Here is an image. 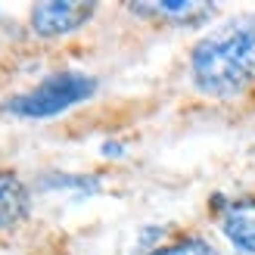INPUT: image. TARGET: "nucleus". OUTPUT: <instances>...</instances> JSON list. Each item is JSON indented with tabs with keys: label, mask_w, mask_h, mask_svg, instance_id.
<instances>
[{
	"label": "nucleus",
	"mask_w": 255,
	"mask_h": 255,
	"mask_svg": "<svg viewBox=\"0 0 255 255\" xmlns=\"http://www.w3.org/2000/svg\"><path fill=\"white\" fill-rule=\"evenodd\" d=\"M212 212L218 215L221 234L243 255H255V196H212Z\"/></svg>",
	"instance_id": "4"
},
{
	"label": "nucleus",
	"mask_w": 255,
	"mask_h": 255,
	"mask_svg": "<svg viewBox=\"0 0 255 255\" xmlns=\"http://www.w3.org/2000/svg\"><path fill=\"white\" fill-rule=\"evenodd\" d=\"M97 12L94 0H47L31 6V31L37 37H66L91 22Z\"/></svg>",
	"instance_id": "3"
},
{
	"label": "nucleus",
	"mask_w": 255,
	"mask_h": 255,
	"mask_svg": "<svg viewBox=\"0 0 255 255\" xmlns=\"http://www.w3.org/2000/svg\"><path fill=\"white\" fill-rule=\"evenodd\" d=\"M190 75L206 97H240L255 84V12L224 19L190 53Z\"/></svg>",
	"instance_id": "1"
},
{
	"label": "nucleus",
	"mask_w": 255,
	"mask_h": 255,
	"mask_svg": "<svg viewBox=\"0 0 255 255\" xmlns=\"http://www.w3.org/2000/svg\"><path fill=\"white\" fill-rule=\"evenodd\" d=\"M31 212V193L22 177L9 168H0V231H9Z\"/></svg>",
	"instance_id": "6"
},
{
	"label": "nucleus",
	"mask_w": 255,
	"mask_h": 255,
	"mask_svg": "<svg viewBox=\"0 0 255 255\" xmlns=\"http://www.w3.org/2000/svg\"><path fill=\"white\" fill-rule=\"evenodd\" d=\"M128 9L134 16H146V19H165L174 25H199L209 22L215 16L212 3H199V0H156V3H128Z\"/></svg>",
	"instance_id": "5"
},
{
	"label": "nucleus",
	"mask_w": 255,
	"mask_h": 255,
	"mask_svg": "<svg viewBox=\"0 0 255 255\" xmlns=\"http://www.w3.org/2000/svg\"><path fill=\"white\" fill-rule=\"evenodd\" d=\"M37 190L44 193H56V190H75V193L94 196L103 190V181L97 174H62V171H47L37 177Z\"/></svg>",
	"instance_id": "7"
},
{
	"label": "nucleus",
	"mask_w": 255,
	"mask_h": 255,
	"mask_svg": "<svg viewBox=\"0 0 255 255\" xmlns=\"http://www.w3.org/2000/svg\"><path fill=\"white\" fill-rule=\"evenodd\" d=\"M149 255H221L212 243H206L202 237H184L177 243H168V246H159L156 252Z\"/></svg>",
	"instance_id": "8"
},
{
	"label": "nucleus",
	"mask_w": 255,
	"mask_h": 255,
	"mask_svg": "<svg viewBox=\"0 0 255 255\" xmlns=\"http://www.w3.org/2000/svg\"><path fill=\"white\" fill-rule=\"evenodd\" d=\"M165 237V227H143V234H140V249L146 255L159 249V240Z\"/></svg>",
	"instance_id": "9"
},
{
	"label": "nucleus",
	"mask_w": 255,
	"mask_h": 255,
	"mask_svg": "<svg viewBox=\"0 0 255 255\" xmlns=\"http://www.w3.org/2000/svg\"><path fill=\"white\" fill-rule=\"evenodd\" d=\"M122 152H125V146H122V143H116V140H109V143L103 146V156H106V159H119Z\"/></svg>",
	"instance_id": "10"
},
{
	"label": "nucleus",
	"mask_w": 255,
	"mask_h": 255,
	"mask_svg": "<svg viewBox=\"0 0 255 255\" xmlns=\"http://www.w3.org/2000/svg\"><path fill=\"white\" fill-rule=\"evenodd\" d=\"M94 94H97V78L75 72V69H62V72L47 75L31 91L9 97L3 103V112H9L16 119H28V122H47V119L69 112L72 106L84 103V100H91Z\"/></svg>",
	"instance_id": "2"
}]
</instances>
